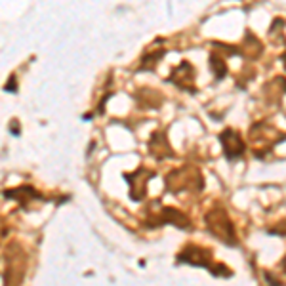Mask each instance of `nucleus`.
<instances>
[{"label":"nucleus","mask_w":286,"mask_h":286,"mask_svg":"<svg viewBox=\"0 0 286 286\" xmlns=\"http://www.w3.org/2000/svg\"><path fill=\"white\" fill-rule=\"evenodd\" d=\"M206 227L208 231L218 237L222 243L229 244V246H235L237 244V235H235V227L233 222L229 220V216L225 214V210L222 208H214L208 212L206 216Z\"/></svg>","instance_id":"obj_1"},{"label":"nucleus","mask_w":286,"mask_h":286,"mask_svg":"<svg viewBox=\"0 0 286 286\" xmlns=\"http://www.w3.org/2000/svg\"><path fill=\"white\" fill-rule=\"evenodd\" d=\"M222 141H223V153L227 159H237L241 157L244 151V143L241 141L239 134H235L233 130H225L222 134Z\"/></svg>","instance_id":"obj_2"},{"label":"nucleus","mask_w":286,"mask_h":286,"mask_svg":"<svg viewBox=\"0 0 286 286\" xmlns=\"http://www.w3.org/2000/svg\"><path fill=\"white\" fill-rule=\"evenodd\" d=\"M208 258L210 254L204 248H197V246H189L187 250H183L180 254V262H189L193 265H201V267H208Z\"/></svg>","instance_id":"obj_3"}]
</instances>
